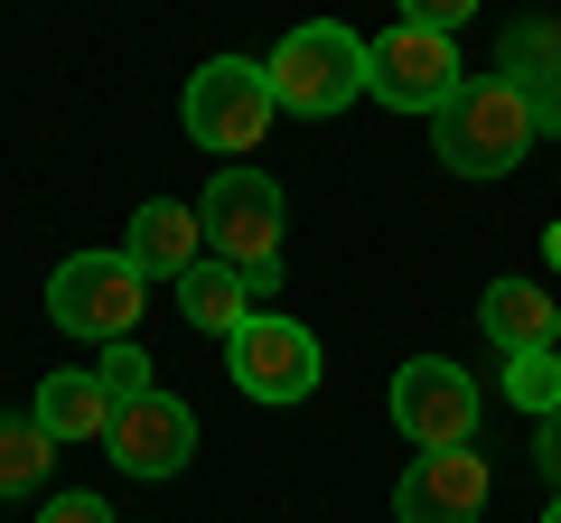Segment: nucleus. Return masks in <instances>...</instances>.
I'll return each instance as SVG.
<instances>
[{
    "instance_id": "f257e3e1",
    "label": "nucleus",
    "mask_w": 561,
    "mask_h": 523,
    "mask_svg": "<svg viewBox=\"0 0 561 523\" xmlns=\"http://www.w3.org/2000/svg\"><path fill=\"white\" fill-rule=\"evenodd\" d=\"M534 141H542V121H534V103H524L515 75H468L431 113V150H440L449 178H505V168H524Z\"/></svg>"
},
{
    "instance_id": "f03ea898",
    "label": "nucleus",
    "mask_w": 561,
    "mask_h": 523,
    "mask_svg": "<svg viewBox=\"0 0 561 523\" xmlns=\"http://www.w3.org/2000/svg\"><path fill=\"white\" fill-rule=\"evenodd\" d=\"M272 75V103L300 121H337L346 103H365V38L346 20H300L290 38L262 57Z\"/></svg>"
},
{
    "instance_id": "7ed1b4c3",
    "label": "nucleus",
    "mask_w": 561,
    "mask_h": 523,
    "mask_svg": "<svg viewBox=\"0 0 561 523\" xmlns=\"http://www.w3.org/2000/svg\"><path fill=\"white\" fill-rule=\"evenodd\" d=\"M150 309V271L131 253H66L57 281H47V318L84 346H122Z\"/></svg>"
},
{
    "instance_id": "20e7f679",
    "label": "nucleus",
    "mask_w": 561,
    "mask_h": 523,
    "mask_svg": "<svg viewBox=\"0 0 561 523\" xmlns=\"http://www.w3.org/2000/svg\"><path fill=\"white\" fill-rule=\"evenodd\" d=\"M468 84V66H459V38H440V28H412V20H393L383 38H365V94L383 103V113H440L449 94Z\"/></svg>"
},
{
    "instance_id": "39448f33",
    "label": "nucleus",
    "mask_w": 561,
    "mask_h": 523,
    "mask_svg": "<svg viewBox=\"0 0 561 523\" xmlns=\"http://www.w3.org/2000/svg\"><path fill=\"white\" fill-rule=\"evenodd\" d=\"M225 374H234L243 403L290 411V403L319 393V337H309L300 318H280V309H253V318L225 337Z\"/></svg>"
},
{
    "instance_id": "423d86ee",
    "label": "nucleus",
    "mask_w": 561,
    "mask_h": 523,
    "mask_svg": "<svg viewBox=\"0 0 561 523\" xmlns=\"http://www.w3.org/2000/svg\"><path fill=\"white\" fill-rule=\"evenodd\" d=\"M280 178H262V168H216L197 197V224H206V253L234 262V271H253V262H280Z\"/></svg>"
},
{
    "instance_id": "0eeeda50",
    "label": "nucleus",
    "mask_w": 561,
    "mask_h": 523,
    "mask_svg": "<svg viewBox=\"0 0 561 523\" xmlns=\"http://www.w3.org/2000/svg\"><path fill=\"white\" fill-rule=\"evenodd\" d=\"M272 75H262L253 57H206L197 75H187V131H197L206 150H225V168H234V150H262V131H272Z\"/></svg>"
},
{
    "instance_id": "6e6552de",
    "label": "nucleus",
    "mask_w": 561,
    "mask_h": 523,
    "mask_svg": "<svg viewBox=\"0 0 561 523\" xmlns=\"http://www.w3.org/2000/svg\"><path fill=\"white\" fill-rule=\"evenodd\" d=\"M393 430L412 449H478V383L449 356H412L393 374Z\"/></svg>"
},
{
    "instance_id": "1a4fd4ad",
    "label": "nucleus",
    "mask_w": 561,
    "mask_h": 523,
    "mask_svg": "<svg viewBox=\"0 0 561 523\" xmlns=\"http://www.w3.org/2000/svg\"><path fill=\"white\" fill-rule=\"evenodd\" d=\"M103 449H113L122 477H179V467L197 458V411H187L179 393H140V403L113 411Z\"/></svg>"
},
{
    "instance_id": "9d476101",
    "label": "nucleus",
    "mask_w": 561,
    "mask_h": 523,
    "mask_svg": "<svg viewBox=\"0 0 561 523\" xmlns=\"http://www.w3.org/2000/svg\"><path fill=\"white\" fill-rule=\"evenodd\" d=\"M402 523H478L486 514V458L478 449H421L393 486Z\"/></svg>"
},
{
    "instance_id": "9b49d317",
    "label": "nucleus",
    "mask_w": 561,
    "mask_h": 523,
    "mask_svg": "<svg viewBox=\"0 0 561 523\" xmlns=\"http://www.w3.org/2000/svg\"><path fill=\"white\" fill-rule=\"evenodd\" d=\"M122 253H131L140 271H150V281H187V271L206 262V224H197V206L150 197V206L131 216V243H122Z\"/></svg>"
},
{
    "instance_id": "f8f14e48",
    "label": "nucleus",
    "mask_w": 561,
    "mask_h": 523,
    "mask_svg": "<svg viewBox=\"0 0 561 523\" xmlns=\"http://www.w3.org/2000/svg\"><path fill=\"white\" fill-rule=\"evenodd\" d=\"M478 318H486V337L505 346V356H534V346H561V300L542 281H496L478 300Z\"/></svg>"
},
{
    "instance_id": "ddd939ff",
    "label": "nucleus",
    "mask_w": 561,
    "mask_h": 523,
    "mask_svg": "<svg viewBox=\"0 0 561 523\" xmlns=\"http://www.w3.org/2000/svg\"><path fill=\"white\" fill-rule=\"evenodd\" d=\"M28 421L47 430V440H103L113 430V393H103V374H38V411Z\"/></svg>"
},
{
    "instance_id": "4468645a",
    "label": "nucleus",
    "mask_w": 561,
    "mask_h": 523,
    "mask_svg": "<svg viewBox=\"0 0 561 523\" xmlns=\"http://www.w3.org/2000/svg\"><path fill=\"white\" fill-rule=\"evenodd\" d=\"M243 300H253V290H243V271H234V262H216V253H206L197 271L179 281V309H187V327H206V337H234V327L253 318Z\"/></svg>"
},
{
    "instance_id": "2eb2a0df",
    "label": "nucleus",
    "mask_w": 561,
    "mask_h": 523,
    "mask_svg": "<svg viewBox=\"0 0 561 523\" xmlns=\"http://www.w3.org/2000/svg\"><path fill=\"white\" fill-rule=\"evenodd\" d=\"M47 467H57V440H47L38 421H10V430H0V496L47 486Z\"/></svg>"
},
{
    "instance_id": "dca6fc26",
    "label": "nucleus",
    "mask_w": 561,
    "mask_h": 523,
    "mask_svg": "<svg viewBox=\"0 0 561 523\" xmlns=\"http://www.w3.org/2000/svg\"><path fill=\"white\" fill-rule=\"evenodd\" d=\"M505 403L534 411V421H542V411H561V356H552V346H534V356H505Z\"/></svg>"
},
{
    "instance_id": "f3484780",
    "label": "nucleus",
    "mask_w": 561,
    "mask_h": 523,
    "mask_svg": "<svg viewBox=\"0 0 561 523\" xmlns=\"http://www.w3.org/2000/svg\"><path fill=\"white\" fill-rule=\"evenodd\" d=\"M94 374H103V393H113V411H122V403H140V393H160V383H150V356H140L131 337H122V346H103V356H94Z\"/></svg>"
},
{
    "instance_id": "a211bd4d",
    "label": "nucleus",
    "mask_w": 561,
    "mask_h": 523,
    "mask_svg": "<svg viewBox=\"0 0 561 523\" xmlns=\"http://www.w3.org/2000/svg\"><path fill=\"white\" fill-rule=\"evenodd\" d=\"M402 20H412V28H440V38H459V28L478 20V0H402Z\"/></svg>"
},
{
    "instance_id": "6ab92c4d",
    "label": "nucleus",
    "mask_w": 561,
    "mask_h": 523,
    "mask_svg": "<svg viewBox=\"0 0 561 523\" xmlns=\"http://www.w3.org/2000/svg\"><path fill=\"white\" fill-rule=\"evenodd\" d=\"M534 467H542V486L561 496V411H542V421H534Z\"/></svg>"
},
{
    "instance_id": "aec40b11",
    "label": "nucleus",
    "mask_w": 561,
    "mask_h": 523,
    "mask_svg": "<svg viewBox=\"0 0 561 523\" xmlns=\"http://www.w3.org/2000/svg\"><path fill=\"white\" fill-rule=\"evenodd\" d=\"M38 523H113V504H103V496H57Z\"/></svg>"
},
{
    "instance_id": "412c9836",
    "label": "nucleus",
    "mask_w": 561,
    "mask_h": 523,
    "mask_svg": "<svg viewBox=\"0 0 561 523\" xmlns=\"http://www.w3.org/2000/svg\"><path fill=\"white\" fill-rule=\"evenodd\" d=\"M542 523H561V496H552V514H542Z\"/></svg>"
}]
</instances>
